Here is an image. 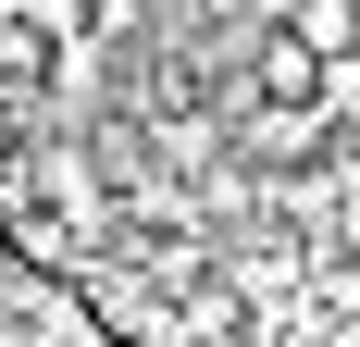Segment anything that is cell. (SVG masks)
Segmentation results:
<instances>
[{"mask_svg": "<svg viewBox=\"0 0 360 347\" xmlns=\"http://www.w3.org/2000/svg\"><path fill=\"white\" fill-rule=\"evenodd\" d=\"M286 37H311L323 63H348V50H360V0H298V13H286Z\"/></svg>", "mask_w": 360, "mask_h": 347, "instance_id": "cell-3", "label": "cell"}, {"mask_svg": "<svg viewBox=\"0 0 360 347\" xmlns=\"http://www.w3.org/2000/svg\"><path fill=\"white\" fill-rule=\"evenodd\" d=\"M323 149H335V112L323 100H298V112L249 100V112H236V162H249V174H311Z\"/></svg>", "mask_w": 360, "mask_h": 347, "instance_id": "cell-1", "label": "cell"}, {"mask_svg": "<svg viewBox=\"0 0 360 347\" xmlns=\"http://www.w3.org/2000/svg\"><path fill=\"white\" fill-rule=\"evenodd\" d=\"M249 87H261V100H274V112H298V100H323V50H311V37H286V25H274V37H261V50H249Z\"/></svg>", "mask_w": 360, "mask_h": 347, "instance_id": "cell-2", "label": "cell"}]
</instances>
